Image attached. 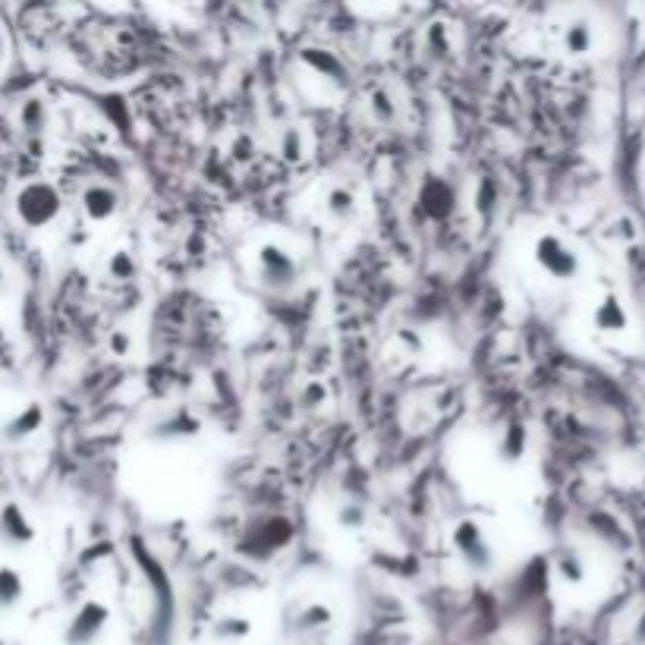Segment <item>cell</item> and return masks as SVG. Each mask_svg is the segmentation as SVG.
I'll return each instance as SVG.
<instances>
[{"instance_id":"obj_1","label":"cell","mask_w":645,"mask_h":645,"mask_svg":"<svg viewBox=\"0 0 645 645\" xmlns=\"http://www.w3.org/2000/svg\"><path fill=\"white\" fill-rule=\"evenodd\" d=\"M63 211L60 189L48 180H29L16 189L13 196V214L26 230H45L51 227Z\"/></svg>"},{"instance_id":"obj_2","label":"cell","mask_w":645,"mask_h":645,"mask_svg":"<svg viewBox=\"0 0 645 645\" xmlns=\"http://www.w3.org/2000/svg\"><path fill=\"white\" fill-rule=\"evenodd\" d=\"M532 258H535V265H539V271L548 274L557 284L579 281V274H583V258H579V252L564 240L561 233L548 230V233L535 236Z\"/></svg>"},{"instance_id":"obj_3","label":"cell","mask_w":645,"mask_h":645,"mask_svg":"<svg viewBox=\"0 0 645 645\" xmlns=\"http://www.w3.org/2000/svg\"><path fill=\"white\" fill-rule=\"evenodd\" d=\"M111 627V608L101 598H85L63 623V645H98Z\"/></svg>"},{"instance_id":"obj_4","label":"cell","mask_w":645,"mask_h":645,"mask_svg":"<svg viewBox=\"0 0 645 645\" xmlns=\"http://www.w3.org/2000/svg\"><path fill=\"white\" fill-rule=\"evenodd\" d=\"M450 545H454V551L460 554V561L472 573H491L494 570V548L488 542L482 523L460 520L454 529H450Z\"/></svg>"},{"instance_id":"obj_5","label":"cell","mask_w":645,"mask_h":645,"mask_svg":"<svg viewBox=\"0 0 645 645\" xmlns=\"http://www.w3.org/2000/svg\"><path fill=\"white\" fill-rule=\"evenodd\" d=\"M258 281L271 293H290L299 284V265L296 258L277 243H265L258 249Z\"/></svg>"},{"instance_id":"obj_6","label":"cell","mask_w":645,"mask_h":645,"mask_svg":"<svg viewBox=\"0 0 645 645\" xmlns=\"http://www.w3.org/2000/svg\"><path fill=\"white\" fill-rule=\"evenodd\" d=\"M38 539V529L23 504H0V542L10 548H29Z\"/></svg>"},{"instance_id":"obj_7","label":"cell","mask_w":645,"mask_h":645,"mask_svg":"<svg viewBox=\"0 0 645 645\" xmlns=\"http://www.w3.org/2000/svg\"><path fill=\"white\" fill-rule=\"evenodd\" d=\"M41 428H45V406H41L38 400H29V403L19 406L4 425H0V438H4L7 444H23V441L35 438Z\"/></svg>"},{"instance_id":"obj_8","label":"cell","mask_w":645,"mask_h":645,"mask_svg":"<svg viewBox=\"0 0 645 645\" xmlns=\"http://www.w3.org/2000/svg\"><path fill=\"white\" fill-rule=\"evenodd\" d=\"M79 205L92 224H107V221H114V214L120 211V192L107 183H89L82 189Z\"/></svg>"},{"instance_id":"obj_9","label":"cell","mask_w":645,"mask_h":645,"mask_svg":"<svg viewBox=\"0 0 645 645\" xmlns=\"http://www.w3.org/2000/svg\"><path fill=\"white\" fill-rule=\"evenodd\" d=\"M592 328L601 334H627L630 331V309L623 306L617 293H605L592 309Z\"/></svg>"},{"instance_id":"obj_10","label":"cell","mask_w":645,"mask_h":645,"mask_svg":"<svg viewBox=\"0 0 645 645\" xmlns=\"http://www.w3.org/2000/svg\"><path fill=\"white\" fill-rule=\"evenodd\" d=\"M526 447H529V428L523 422H507L498 438V460L520 463L526 457Z\"/></svg>"},{"instance_id":"obj_11","label":"cell","mask_w":645,"mask_h":645,"mask_svg":"<svg viewBox=\"0 0 645 645\" xmlns=\"http://www.w3.org/2000/svg\"><path fill=\"white\" fill-rule=\"evenodd\" d=\"M561 45L570 57H586L595 48V26L589 19H570L564 35H561Z\"/></svg>"},{"instance_id":"obj_12","label":"cell","mask_w":645,"mask_h":645,"mask_svg":"<svg viewBox=\"0 0 645 645\" xmlns=\"http://www.w3.org/2000/svg\"><path fill=\"white\" fill-rule=\"evenodd\" d=\"M422 208H425V214H432V218H447V214L454 211V189L444 180L432 177L422 186Z\"/></svg>"},{"instance_id":"obj_13","label":"cell","mask_w":645,"mask_h":645,"mask_svg":"<svg viewBox=\"0 0 645 645\" xmlns=\"http://www.w3.org/2000/svg\"><path fill=\"white\" fill-rule=\"evenodd\" d=\"M26 598V576L13 564H0V611H13Z\"/></svg>"},{"instance_id":"obj_14","label":"cell","mask_w":645,"mask_h":645,"mask_svg":"<svg viewBox=\"0 0 645 645\" xmlns=\"http://www.w3.org/2000/svg\"><path fill=\"white\" fill-rule=\"evenodd\" d=\"M554 567H557V576H561L567 586H583L586 579H589V564H586V557L579 554L576 548L557 551Z\"/></svg>"},{"instance_id":"obj_15","label":"cell","mask_w":645,"mask_h":645,"mask_svg":"<svg viewBox=\"0 0 645 645\" xmlns=\"http://www.w3.org/2000/svg\"><path fill=\"white\" fill-rule=\"evenodd\" d=\"M325 208H328L331 218L350 221L353 214H356V192L347 189V186H331L328 196H325Z\"/></svg>"},{"instance_id":"obj_16","label":"cell","mask_w":645,"mask_h":645,"mask_svg":"<svg viewBox=\"0 0 645 645\" xmlns=\"http://www.w3.org/2000/svg\"><path fill=\"white\" fill-rule=\"evenodd\" d=\"M252 633V620L249 617H240V614H230V617H221L218 623L211 627V636L221 639V642H240Z\"/></svg>"},{"instance_id":"obj_17","label":"cell","mask_w":645,"mask_h":645,"mask_svg":"<svg viewBox=\"0 0 645 645\" xmlns=\"http://www.w3.org/2000/svg\"><path fill=\"white\" fill-rule=\"evenodd\" d=\"M199 428H202L199 419H192L189 413H177L174 419L155 425L152 435L155 438H192V435H199Z\"/></svg>"},{"instance_id":"obj_18","label":"cell","mask_w":645,"mask_h":645,"mask_svg":"<svg viewBox=\"0 0 645 645\" xmlns=\"http://www.w3.org/2000/svg\"><path fill=\"white\" fill-rule=\"evenodd\" d=\"M331 620H334L331 608H328V605H321V601H315V605H306L303 611H299L296 627L303 630V633H312V630H325V627H331Z\"/></svg>"},{"instance_id":"obj_19","label":"cell","mask_w":645,"mask_h":645,"mask_svg":"<svg viewBox=\"0 0 645 645\" xmlns=\"http://www.w3.org/2000/svg\"><path fill=\"white\" fill-rule=\"evenodd\" d=\"M303 60L309 63V67H315L321 76H328V73H334V79L343 85L347 82V76H343V67H340V60L334 57V54H328V51H315V48H309V51H303Z\"/></svg>"},{"instance_id":"obj_20","label":"cell","mask_w":645,"mask_h":645,"mask_svg":"<svg viewBox=\"0 0 645 645\" xmlns=\"http://www.w3.org/2000/svg\"><path fill=\"white\" fill-rule=\"evenodd\" d=\"M107 271H111V277H117V281H133L139 265H136V258L133 252H126V249H117L111 255V262H107Z\"/></svg>"},{"instance_id":"obj_21","label":"cell","mask_w":645,"mask_h":645,"mask_svg":"<svg viewBox=\"0 0 645 645\" xmlns=\"http://www.w3.org/2000/svg\"><path fill=\"white\" fill-rule=\"evenodd\" d=\"M369 107H372V117L381 120V123H394L397 120V104L391 101V95H387L384 89H375L369 95Z\"/></svg>"},{"instance_id":"obj_22","label":"cell","mask_w":645,"mask_h":645,"mask_svg":"<svg viewBox=\"0 0 645 645\" xmlns=\"http://www.w3.org/2000/svg\"><path fill=\"white\" fill-rule=\"evenodd\" d=\"M19 120H23V126L26 129H32V133H38L41 126H45V104H41L38 98H29L26 104H23V111H19Z\"/></svg>"},{"instance_id":"obj_23","label":"cell","mask_w":645,"mask_h":645,"mask_svg":"<svg viewBox=\"0 0 645 645\" xmlns=\"http://www.w3.org/2000/svg\"><path fill=\"white\" fill-rule=\"evenodd\" d=\"M281 152H284V161H290V164L303 158V136H299L296 129H287V133H284Z\"/></svg>"},{"instance_id":"obj_24","label":"cell","mask_w":645,"mask_h":645,"mask_svg":"<svg viewBox=\"0 0 645 645\" xmlns=\"http://www.w3.org/2000/svg\"><path fill=\"white\" fill-rule=\"evenodd\" d=\"M337 523L340 526H347V529H362V523H365V510L362 507H356V504H347L340 513H337Z\"/></svg>"},{"instance_id":"obj_25","label":"cell","mask_w":645,"mask_h":645,"mask_svg":"<svg viewBox=\"0 0 645 645\" xmlns=\"http://www.w3.org/2000/svg\"><path fill=\"white\" fill-rule=\"evenodd\" d=\"M107 350H111L114 356H129V350H133V337H129L126 331H114L111 340H107Z\"/></svg>"},{"instance_id":"obj_26","label":"cell","mask_w":645,"mask_h":645,"mask_svg":"<svg viewBox=\"0 0 645 645\" xmlns=\"http://www.w3.org/2000/svg\"><path fill=\"white\" fill-rule=\"evenodd\" d=\"M633 645H645V608L639 611V617L633 620V630H630Z\"/></svg>"},{"instance_id":"obj_27","label":"cell","mask_w":645,"mask_h":645,"mask_svg":"<svg viewBox=\"0 0 645 645\" xmlns=\"http://www.w3.org/2000/svg\"><path fill=\"white\" fill-rule=\"evenodd\" d=\"M325 397H328V394H325V387H321V384H309V387H306V397H303V400H306V406H318V403L325 400Z\"/></svg>"},{"instance_id":"obj_28","label":"cell","mask_w":645,"mask_h":645,"mask_svg":"<svg viewBox=\"0 0 645 645\" xmlns=\"http://www.w3.org/2000/svg\"><path fill=\"white\" fill-rule=\"evenodd\" d=\"M4 287H7V271H4V265H0V293H4Z\"/></svg>"}]
</instances>
